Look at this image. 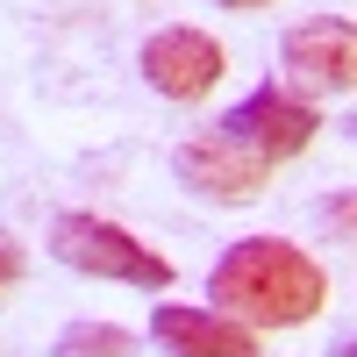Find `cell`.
<instances>
[{
    "label": "cell",
    "mask_w": 357,
    "mask_h": 357,
    "mask_svg": "<svg viewBox=\"0 0 357 357\" xmlns=\"http://www.w3.org/2000/svg\"><path fill=\"white\" fill-rule=\"evenodd\" d=\"M215 314L243 321V329H293V321L321 314L329 301V272L301 250V243H279V236H243L229 243V257L215 264Z\"/></svg>",
    "instance_id": "6da1fadb"
},
{
    "label": "cell",
    "mask_w": 357,
    "mask_h": 357,
    "mask_svg": "<svg viewBox=\"0 0 357 357\" xmlns=\"http://www.w3.org/2000/svg\"><path fill=\"white\" fill-rule=\"evenodd\" d=\"M314 129H321V114H314L301 93L257 86L250 100H236V107L222 114V129H215V136H229L236 151H250L257 165H286V158H301L307 143H314Z\"/></svg>",
    "instance_id": "3957f363"
},
{
    "label": "cell",
    "mask_w": 357,
    "mask_h": 357,
    "mask_svg": "<svg viewBox=\"0 0 357 357\" xmlns=\"http://www.w3.org/2000/svg\"><path fill=\"white\" fill-rule=\"evenodd\" d=\"M151 336L165 357H264L257 329H243V321H229L215 307H158Z\"/></svg>",
    "instance_id": "52a82bcc"
},
{
    "label": "cell",
    "mask_w": 357,
    "mask_h": 357,
    "mask_svg": "<svg viewBox=\"0 0 357 357\" xmlns=\"http://www.w3.org/2000/svg\"><path fill=\"white\" fill-rule=\"evenodd\" d=\"M222 8H272V0H222Z\"/></svg>",
    "instance_id": "30bf717a"
},
{
    "label": "cell",
    "mask_w": 357,
    "mask_h": 357,
    "mask_svg": "<svg viewBox=\"0 0 357 357\" xmlns=\"http://www.w3.org/2000/svg\"><path fill=\"white\" fill-rule=\"evenodd\" d=\"M50 250L57 264H72V272L86 279H122V286H143V293H165L178 272H172V257H158L151 243H136V236L122 222H100V215H57L50 229Z\"/></svg>",
    "instance_id": "7a4b0ae2"
},
{
    "label": "cell",
    "mask_w": 357,
    "mask_h": 357,
    "mask_svg": "<svg viewBox=\"0 0 357 357\" xmlns=\"http://www.w3.org/2000/svg\"><path fill=\"white\" fill-rule=\"evenodd\" d=\"M172 165H178V178H186L193 193H207V200H257L264 193V172L272 165H257L250 151H236L229 136H186L172 151Z\"/></svg>",
    "instance_id": "8992f818"
},
{
    "label": "cell",
    "mask_w": 357,
    "mask_h": 357,
    "mask_svg": "<svg viewBox=\"0 0 357 357\" xmlns=\"http://www.w3.org/2000/svg\"><path fill=\"white\" fill-rule=\"evenodd\" d=\"M222 72H229V50L207 36V29H158V36H143V79H151L165 100L215 93Z\"/></svg>",
    "instance_id": "277c9868"
},
{
    "label": "cell",
    "mask_w": 357,
    "mask_h": 357,
    "mask_svg": "<svg viewBox=\"0 0 357 357\" xmlns=\"http://www.w3.org/2000/svg\"><path fill=\"white\" fill-rule=\"evenodd\" d=\"M136 336L122 321H72L65 336H57V357H129Z\"/></svg>",
    "instance_id": "ba28073f"
},
{
    "label": "cell",
    "mask_w": 357,
    "mask_h": 357,
    "mask_svg": "<svg viewBox=\"0 0 357 357\" xmlns=\"http://www.w3.org/2000/svg\"><path fill=\"white\" fill-rule=\"evenodd\" d=\"M15 279H22V243L0 236V286H15Z\"/></svg>",
    "instance_id": "9c48e42d"
},
{
    "label": "cell",
    "mask_w": 357,
    "mask_h": 357,
    "mask_svg": "<svg viewBox=\"0 0 357 357\" xmlns=\"http://www.w3.org/2000/svg\"><path fill=\"white\" fill-rule=\"evenodd\" d=\"M286 72L301 93H350L357 79V29L350 22H301L286 36Z\"/></svg>",
    "instance_id": "5b68a950"
}]
</instances>
